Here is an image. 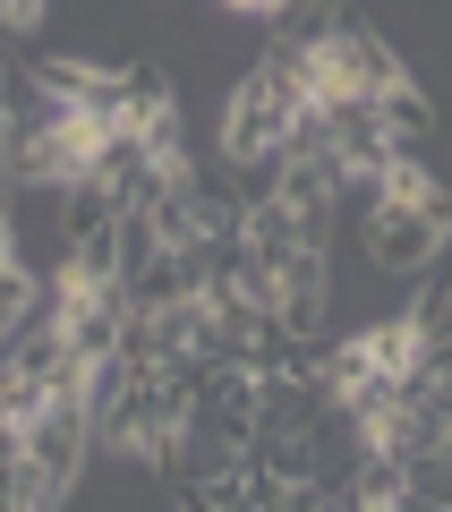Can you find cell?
I'll return each mask as SVG.
<instances>
[{
    "label": "cell",
    "instance_id": "obj_4",
    "mask_svg": "<svg viewBox=\"0 0 452 512\" xmlns=\"http://www.w3.org/2000/svg\"><path fill=\"white\" fill-rule=\"evenodd\" d=\"M120 291H128V308H171V299H197L205 291V248H154L137 265V274H120Z\"/></svg>",
    "mask_w": 452,
    "mask_h": 512
},
{
    "label": "cell",
    "instance_id": "obj_2",
    "mask_svg": "<svg viewBox=\"0 0 452 512\" xmlns=\"http://www.w3.org/2000/svg\"><path fill=\"white\" fill-rule=\"evenodd\" d=\"M282 128H290V103L273 94V77L248 60V69L231 77V94H222V120H214V163H222V171L265 163V154H282Z\"/></svg>",
    "mask_w": 452,
    "mask_h": 512
},
{
    "label": "cell",
    "instance_id": "obj_8",
    "mask_svg": "<svg viewBox=\"0 0 452 512\" xmlns=\"http://www.w3.org/2000/svg\"><path fill=\"white\" fill-rule=\"evenodd\" d=\"M222 18H248V26H273V18H290L299 0H214Z\"/></svg>",
    "mask_w": 452,
    "mask_h": 512
},
{
    "label": "cell",
    "instance_id": "obj_9",
    "mask_svg": "<svg viewBox=\"0 0 452 512\" xmlns=\"http://www.w3.org/2000/svg\"><path fill=\"white\" fill-rule=\"evenodd\" d=\"M18 453H26V427L9 419V410H0V470H9V461H18Z\"/></svg>",
    "mask_w": 452,
    "mask_h": 512
},
{
    "label": "cell",
    "instance_id": "obj_7",
    "mask_svg": "<svg viewBox=\"0 0 452 512\" xmlns=\"http://www.w3.org/2000/svg\"><path fill=\"white\" fill-rule=\"evenodd\" d=\"M69 265H77L86 282H120V214L94 222V231H77V239H69Z\"/></svg>",
    "mask_w": 452,
    "mask_h": 512
},
{
    "label": "cell",
    "instance_id": "obj_1",
    "mask_svg": "<svg viewBox=\"0 0 452 512\" xmlns=\"http://www.w3.org/2000/svg\"><path fill=\"white\" fill-rule=\"evenodd\" d=\"M359 248L384 282H410V274H435L452 248V197L444 205H367L359 222Z\"/></svg>",
    "mask_w": 452,
    "mask_h": 512
},
{
    "label": "cell",
    "instance_id": "obj_6",
    "mask_svg": "<svg viewBox=\"0 0 452 512\" xmlns=\"http://www.w3.org/2000/svg\"><path fill=\"white\" fill-rule=\"evenodd\" d=\"M35 308H43V274L26 265V256H0V342H9Z\"/></svg>",
    "mask_w": 452,
    "mask_h": 512
},
{
    "label": "cell",
    "instance_id": "obj_3",
    "mask_svg": "<svg viewBox=\"0 0 452 512\" xmlns=\"http://www.w3.org/2000/svg\"><path fill=\"white\" fill-rule=\"evenodd\" d=\"M26 461H35L52 487L77 495V478H86V461H94V419H86L77 393H52V402L26 419Z\"/></svg>",
    "mask_w": 452,
    "mask_h": 512
},
{
    "label": "cell",
    "instance_id": "obj_5",
    "mask_svg": "<svg viewBox=\"0 0 452 512\" xmlns=\"http://www.w3.org/2000/svg\"><path fill=\"white\" fill-rule=\"evenodd\" d=\"M376 120L393 128V146H427L435 137V94L418 86V69L393 77V86H376Z\"/></svg>",
    "mask_w": 452,
    "mask_h": 512
}]
</instances>
